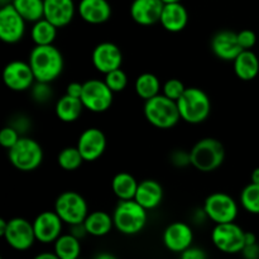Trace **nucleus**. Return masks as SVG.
I'll list each match as a JSON object with an SVG mask.
<instances>
[{"instance_id": "obj_1", "label": "nucleus", "mask_w": 259, "mask_h": 259, "mask_svg": "<svg viewBox=\"0 0 259 259\" xmlns=\"http://www.w3.org/2000/svg\"><path fill=\"white\" fill-rule=\"evenodd\" d=\"M35 81L51 83L63 71V56L61 51L53 45H34L28 58Z\"/></svg>"}, {"instance_id": "obj_2", "label": "nucleus", "mask_w": 259, "mask_h": 259, "mask_svg": "<svg viewBox=\"0 0 259 259\" xmlns=\"http://www.w3.org/2000/svg\"><path fill=\"white\" fill-rule=\"evenodd\" d=\"M147 211L134 199L120 200L113 212L114 228L124 235H136L147 224Z\"/></svg>"}, {"instance_id": "obj_3", "label": "nucleus", "mask_w": 259, "mask_h": 259, "mask_svg": "<svg viewBox=\"0 0 259 259\" xmlns=\"http://www.w3.org/2000/svg\"><path fill=\"white\" fill-rule=\"evenodd\" d=\"M143 113L149 124L158 129H171L181 119L177 101L167 98L163 94L146 100Z\"/></svg>"}, {"instance_id": "obj_4", "label": "nucleus", "mask_w": 259, "mask_h": 259, "mask_svg": "<svg viewBox=\"0 0 259 259\" xmlns=\"http://www.w3.org/2000/svg\"><path fill=\"white\" fill-rule=\"evenodd\" d=\"M180 115L189 124H200L206 120L211 111V101L207 94L199 88H186L177 100Z\"/></svg>"}, {"instance_id": "obj_5", "label": "nucleus", "mask_w": 259, "mask_h": 259, "mask_svg": "<svg viewBox=\"0 0 259 259\" xmlns=\"http://www.w3.org/2000/svg\"><path fill=\"white\" fill-rule=\"evenodd\" d=\"M191 164L200 172H212L219 168L225 159V148L215 138L200 139L190 151Z\"/></svg>"}, {"instance_id": "obj_6", "label": "nucleus", "mask_w": 259, "mask_h": 259, "mask_svg": "<svg viewBox=\"0 0 259 259\" xmlns=\"http://www.w3.org/2000/svg\"><path fill=\"white\" fill-rule=\"evenodd\" d=\"M9 161L19 171H34L43 161V149L35 139L20 137L19 141L9 149Z\"/></svg>"}, {"instance_id": "obj_7", "label": "nucleus", "mask_w": 259, "mask_h": 259, "mask_svg": "<svg viewBox=\"0 0 259 259\" xmlns=\"http://www.w3.org/2000/svg\"><path fill=\"white\" fill-rule=\"evenodd\" d=\"M55 211L67 225L80 224L89 215V206L82 195L75 191H65L56 199Z\"/></svg>"}, {"instance_id": "obj_8", "label": "nucleus", "mask_w": 259, "mask_h": 259, "mask_svg": "<svg viewBox=\"0 0 259 259\" xmlns=\"http://www.w3.org/2000/svg\"><path fill=\"white\" fill-rule=\"evenodd\" d=\"M212 244L227 254H237L245 245V232L235 222L217 224L211 233Z\"/></svg>"}, {"instance_id": "obj_9", "label": "nucleus", "mask_w": 259, "mask_h": 259, "mask_svg": "<svg viewBox=\"0 0 259 259\" xmlns=\"http://www.w3.org/2000/svg\"><path fill=\"white\" fill-rule=\"evenodd\" d=\"M204 214L215 224L235 222L238 217V205L230 195L214 192L205 199Z\"/></svg>"}, {"instance_id": "obj_10", "label": "nucleus", "mask_w": 259, "mask_h": 259, "mask_svg": "<svg viewBox=\"0 0 259 259\" xmlns=\"http://www.w3.org/2000/svg\"><path fill=\"white\" fill-rule=\"evenodd\" d=\"M114 100V93L110 90L105 81L91 78L83 82L81 101L85 109L93 113H104L111 106Z\"/></svg>"}, {"instance_id": "obj_11", "label": "nucleus", "mask_w": 259, "mask_h": 259, "mask_svg": "<svg viewBox=\"0 0 259 259\" xmlns=\"http://www.w3.org/2000/svg\"><path fill=\"white\" fill-rule=\"evenodd\" d=\"M3 238L10 248L19 252L30 249L37 242L34 234L33 223L24 218H13L8 222L7 230H5Z\"/></svg>"}, {"instance_id": "obj_12", "label": "nucleus", "mask_w": 259, "mask_h": 259, "mask_svg": "<svg viewBox=\"0 0 259 259\" xmlns=\"http://www.w3.org/2000/svg\"><path fill=\"white\" fill-rule=\"evenodd\" d=\"M27 20L18 13L13 4L0 8V39L8 45H14L22 40L25 33Z\"/></svg>"}, {"instance_id": "obj_13", "label": "nucleus", "mask_w": 259, "mask_h": 259, "mask_svg": "<svg viewBox=\"0 0 259 259\" xmlns=\"http://www.w3.org/2000/svg\"><path fill=\"white\" fill-rule=\"evenodd\" d=\"M3 81L8 89L19 93L29 90L34 85L35 77L29 62L12 61L3 70Z\"/></svg>"}, {"instance_id": "obj_14", "label": "nucleus", "mask_w": 259, "mask_h": 259, "mask_svg": "<svg viewBox=\"0 0 259 259\" xmlns=\"http://www.w3.org/2000/svg\"><path fill=\"white\" fill-rule=\"evenodd\" d=\"M32 223L34 228L35 239L43 244L55 243L62 234L63 224H65L55 210L40 212Z\"/></svg>"}, {"instance_id": "obj_15", "label": "nucleus", "mask_w": 259, "mask_h": 259, "mask_svg": "<svg viewBox=\"0 0 259 259\" xmlns=\"http://www.w3.org/2000/svg\"><path fill=\"white\" fill-rule=\"evenodd\" d=\"M91 61H93L94 67L99 72L105 75V73L110 72V71L121 67L123 53H121V50L115 43L103 42L99 43L94 48L93 53H91Z\"/></svg>"}, {"instance_id": "obj_16", "label": "nucleus", "mask_w": 259, "mask_h": 259, "mask_svg": "<svg viewBox=\"0 0 259 259\" xmlns=\"http://www.w3.org/2000/svg\"><path fill=\"white\" fill-rule=\"evenodd\" d=\"M162 240L169 252L181 254L194 243V232L186 223L175 222L166 227L162 234Z\"/></svg>"}, {"instance_id": "obj_17", "label": "nucleus", "mask_w": 259, "mask_h": 259, "mask_svg": "<svg viewBox=\"0 0 259 259\" xmlns=\"http://www.w3.org/2000/svg\"><path fill=\"white\" fill-rule=\"evenodd\" d=\"M77 148L85 162H94L100 158L106 149V137L99 128H88L80 134Z\"/></svg>"}, {"instance_id": "obj_18", "label": "nucleus", "mask_w": 259, "mask_h": 259, "mask_svg": "<svg viewBox=\"0 0 259 259\" xmlns=\"http://www.w3.org/2000/svg\"><path fill=\"white\" fill-rule=\"evenodd\" d=\"M211 51L220 60L233 62L243 51L238 40V33L228 29L215 33L211 39Z\"/></svg>"}, {"instance_id": "obj_19", "label": "nucleus", "mask_w": 259, "mask_h": 259, "mask_svg": "<svg viewBox=\"0 0 259 259\" xmlns=\"http://www.w3.org/2000/svg\"><path fill=\"white\" fill-rule=\"evenodd\" d=\"M45 18L57 28H63L72 22L77 7L73 0H43Z\"/></svg>"}, {"instance_id": "obj_20", "label": "nucleus", "mask_w": 259, "mask_h": 259, "mask_svg": "<svg viewBox=\"0 0 259 259\" xmlns=\"http://www.w3.org/2000/svg\"><path fill=\"white\" fill-rule=\"evenodd\" d=\"M163 7L162 0H133L131 17L139 25L156 24L161 19Z\"/></svg>"}, {"instance_id": "obj_21", "label": "nucleus", "mask_w": 259, "mask_h": 259, "mask_svg": "<svg viewBox=\"0 0 259 259\" xmlns=\"http://www.w3.org/2000/svg\"><path fill=\"white\" fill-rule=\"evenodd\" d=\"M77 13L89 24H103L111 17V7L108 0H80Z\"/></svg>"}, {"instance_id": "obj_22", "label": "nucleus", "mask_w": 259, "mask_h": 259, "mask_svg": "<svg viewBox=\"0 0 259 259\" xmlns=\"http://www.w3.org/2000/svg\"><path fill=\"white\" fill-rule=\"evenodd\" d=\"M159 23L167 32L179 33L186 28L189 23V13L182 3L164 4Z\"/></svg>"}, {"instance_id": "obj_23", "label": "nucleus", "mask_w": 259, "mask_h": 259, "mask_svg": "<svg viewBox=\"0 0 259 259\" xmlns=\"http://www.w3.org/2000/svg\"><path fill=\"white\" fill-rule=\"evenodd\" d=\"M134 200L147 210H154L163 200V189L154 180H143L138 184Z\"/></svg>"}, {"instance_id": "obj_24", "label": "nucleus", "mask_w": 259, "mask_h": 259, "mask_svg": "<svg viewBox=\"0 0 259 259\" xmlns=\"http://www.w3.org/2000/svg\"><path fill=\"white\" fill-rule=\"evenodd\" d=\"M234 72L242 81L254 80L259 73V58L252 50H243L233 61Z\"/></svg>"}, {"instance_id": "obj_25", "label": "nucleus", "mask_w": 259, "mask_h": 259, "mask_svg": "<svg viewBox=\"0 0 259 259\" xmlns=\"http://www.w3.org/2000/svg\"><path fill=\"white\" fill-rule=\"evenodd\" d=\"M83 109L85 106H83L81 99L73 98L67 94L58 99L55 106L56 115L63 123H72V121L77 120L82 114Z\"/></svg>"}, {"instance_id": "obj_26", "label": "nucleus", "mask_w": 259, "mask_h": 259, "mask_svg": "<svg viewBox=\"0 0 259 259\" xmlns=\"http://www.w3.org/2000/svg\"><path fill=\"white\" fill-rule=\"evenodd\" d=\"M83 224L88 230V234L93 235V237H105L114 228L113 217H110L108 212L100 211V210L89 212Z\"/></svg>"}, {"instance_id": "obj_27", "label": "nucleus", "mask_w": 259, "mask_h": 259, "mask_svg": "<svg viewBox=\"0 0 259 259\" xmlns=\"http://www.w3.org/2000/svg\"><path fill=\"white\" fill-rule=\"evenodd\" d=\"M138 184L133 175L119 172L111 180V190L119 200H131L136 196Z\"/></svg>"}, {"instance_id": "obj_28", "label": "nucleus", "mask_w": 259, "mask_h": 259, "mask_svg": "<svg viewBox=\"0 0 259 259\" xmlns=\"http://www.w3.org/2000/svg\"><path fill=\"white\" fill-rule=\"evenodd\" d=\"M53 252L57 254L58 259H77L81 254V242L78 238L68 234H61L55 243Z\"/></svg>"}, {"instance_id": "obj_29", "label": "nucleus", "mask_w": 259, "mask_h": 259, "mask_svg": "<svg viewBox=\"0 0 259 259\" xmlns=\"http://www.w3.org/2000/svg\"><path fill=\"white\" fill-rule=\"evenodd\" d=\"M57 29L53 23L47 20L46 18L37 20L33 23L32 30H30V37L34 45L45 46V45H53L57 35Z\"/></svg>"}, {"instance_id": "obj_30", "label": "nucleus", "mask_w": 259, "mask_h": 259, "mask_svg": "<svg viewBox=\"0 0 259 259\" xmlns=\"http://www.w3.org/2000/svg\"><path fill=\"white\" fill-rule=\"evenodd\" d=\"M134 89H136L137 95L146 101L158 95L159 90H161V82L154 73L144 72L137 77Z\"/></svg>"}, {"instance_id": "obj_31", "label": "nucleus", "mask_w": 259, "mask_h": 259, "mask_svg": "<svg viewBox=\"0 0 259 259\" xmlns=\"http://www.w3.org/2000/svg\"><path fill=\"white\" fill-rule=\"evenodd\" d=\"M12 4L27 22L34 23L45 18L43 0H13Z\"/></svg>"}, {"instance_id": "obj_32", "label": "nucleus", "mask_w": 259, "mask_h": 259, "mask_svg": "<svg viewBox=\"0 0 259 259\" xmlns=\"http://www.w3.org/2000/svg\"><path fill=\"white\" fill-rule=\"evenodd\" d=\"M85 162L82 154L76 147H66L58 153L57 163L65 171H76Z\"/></svg>"}, {"instance_id": "obj_33", "label": "nucleus", "mask_w": 259, "mask_h": 259, "mask_svg": "<svg viewBox=\"0 0 259 259\" xmlns=\"http://www.w3.org/2000/svg\"><path fill=\"white\" fill-rule=\"evenodd\" d=\"M240 204L245 211L259 215V184L250 182L240 194Z\"/></svg>"}, {"instance_id": "obj_34", "label": "nucleus", "mask_w": 259, "mask_h": 259, "mask_svg": "<svg viewBox=\"0 0 259 259\" xmlns=\"http://www.w3.org/2000/svg\"><path fill=\"white\" fill-rule=\"evenodd\" d=\"M104 81L106 82V85L110 88V90L113 93H120L128 85V76L120 68H116V70L110 71V72L105 73V78Z\"/></svg>"}, {"instance_id": "obj_35", "label": "nucleus", "mask_w": 259, "mask_h": 259, "mask_svg": "<svg viewBox=\"0 0 259 259\" xmlns=\"http://www.w3.org/2000/svg\"><path fill=\"white\" fill-rule=\"evenodd\" d=\"M186 90V86L179 78H169L162 86V94L172 100L177 101Z\"/></svg>"}, {"instance_id": "obj_36", "label": "nucleus", "mask_w": 259, "mask_h": 259, "mask_svg": "<svg viewBox=\"0 0 259 259\" xmlns=\"http://www.w3.org/2000/svg\"><path fill=\"white\" fill-rule=\"evenodd\" d=\"M19 139V132L13 126H5L0 131V144L4 148L10 149Z\"/></svg>"}, {"instance_id": "obj_37", "label": "nucleus", "mask_w": 259, "mask_h": 259, "mask_svg": "<svg viewBox=\"0 0 259 259\" xmlns=\"http://www.w3.org/2000/svg\"><path fill=\"white\" fill-rule=\"evenodd\" d=\"M32 95L37 103H46V101L50 100V98L52 96V90L48 86V82H39V81H35L34 85L32 86Z\"/></svg>"}, {"instance_id": "obj_38", "label": "nucleus", "mask_w": 259, "mask_h": 259, "mask_svg": "<svg viewBox=\"0 0 259 259\" xmlns=\"http://www.w3.org/2000/svg\"><path fill=\"white\" fill-rule=\"evenodd\" d=\"M238 40L243 50H252L257 43V35L252 29H243L238 32Z\"/></svg>"}, {"instance_id": "obj_39", "label": "nucleus", "mask_w": 259, "mask_h": 259, "mask_svg": "<svg viewBox=\"0 0 259 259\" xmlns=\"http://www.w3.org/2000/svg\"><path fill=\"white\" fill-rule=\"evenodd\" d=\"M180 255H181L182 259H206L207 258L206 252H205L202 248L194 247V245L187 248V249L184 250Z\"/></svg>"}, {"instance_id": "obj_40", "label": "nucleus", "mask_w": 259, "mask_h": 259, "mask_svg": "<svg viewBox=\"0 0 259 259\" xmlns=\"http://www.w3.org/2000/svg\"><path fill=\"white\" fill-rule=\"evenodd\" d=\"M171 162L177 167H186L191 164V159H190V153L182 151H176L172 153Z\"/></svg>"}, {"instance_id": "obj_41", "label": "nucleus", "mask_w": 259, "mask_h": 259, "mask_svg": "<svg viewBox=\"0 0 259 259\" xmlns=\"http://www.w3.org/2000/svg\"><path fill=\"white\" fill-rule=\"evenodd\" d=\"M242 255L245 259H258L259 258V244L253 243V244H245L243 248Z\"/></svg>"}, {"instance_id": "obj_42", "label": "nucleus", "mask_w": 259, "mask_h": 259, "mask_svg": "<svg viewBox=\"0 0 259 259\" xmlns=\"http://www.w3.org/2000/svg\"><path fill=\"white\" fill-rule=\"evenodd\" d=\"M82 88H83V83H80V82H76V81H73V82H70L67 85V88H66V94H67V95L73 96V98L81 99Z\"/></svg>"}, {"instance_id": "obj_43", "label": "nucleus", "mask_w": 259, "mask_h": 259, "mask_svg": "<svg viewBox=\"0 0 259 259\" xmlns=\"http://www.w3.org/2000/svg\"><path fill=\"white\" fill-rule=\"evenodd\" d=\"M70 227H71V230H70L71 234L75 235V237L78 238L80 240H81V238L89 235L88 230H86L85 224H83V223H80V224H75V225H70Z\"/></svg>"}, {"instance_id": "obj_44", "label": "nucleus", "mask_w": 259, "mask_h": 259, "mask_svg": "<svg viewBox=\"0 0 259 259\" xmlns=\"http://www.w3.org/2000/svg\"><path fill=\"white\" fill-rule=\"evenodd\" d=\"M35 259H58L57 254H56L55 252L51 253V252H43V253H39V254L35 257Z\"/></svg>"}, {"instance_id": "obj_45", "label": "nucleus", "mask_w": 259, "mask_h": 259, "mask_svg": "<svg viewBox=\"0 0 259 259\" xmlns=\"http://www.w3.org/2000/svg\"><path fill=\"white\" fill-rule=\"evenodd\" d=\"M253 243H257V237L254 233L245 232V244H253Z\"/></svg>"}, {"instance_id": "obj_46", "label": "nucleus", "mask_w": 259, "mask_h": 259, "mask_svg": "<svg viewBox=\"0 0 259 259\" xmlns=\"http://www.w3.org/2000/svg\"><path fill=\"white\" fill-rule=\"evenodd\" d=\"M250 182L259 184V167H258V168L253 169L252 175H250Z\"/></svg>"}, {"instance_id": "obj_47", "label": "nucleus", "mask_w": 259, "mask_h": 259, "mask_svg": "<svg viewBox=\"0 0 259 259\" xmlns=\"http://www.w3.org/2000/svg\"><path fill=\"white\" fill-rule=\"evenodd\" d=\"M7 227H8V222L5 219H0V235H4L5 230H7Z\"/></svg>"}, {"instance_id": "obj_48", "label": "nucleus", "mask_w": 259, "mask_h": 259, "mask_svg": "<svg viewBox=\"0 0 259 259\" xmlns=\"http://www.w3.org/2000/svg\"><path fill=\"white\" fill-rule=\"evenodd\" d=\"M113 254H106V253H100V254L96 255V259H114Z\"/></svg>"}, {"instance_id": "obj_49", "label": "nucleus", "mask_w": 259, "mask_h": 259, "mask_svg": "<svg viewBox=\"0 0 259 259\" xmlns=\"http://www.w3.org/2000/svg\"><path fill=\"white\" fill-rule=\"evenodd\" d=\"M163 4H172V3H181V0H162Z\"/></svg>"}, {"instance_id": "obj_50", "label": "nucleus", "mask_w": 259, "mask_h": 259, "mask_svg": "<svg viewBox=\"0 0 259 259\" xmlns=\"http://www.w3.org/2000/svg\"><path fill=\"white\" fill-rule=\"evenodd\" d=\"M12 3H13V0H0V4H2V7H3V5L12 4Z\"/></svg>"}]
</instances>
